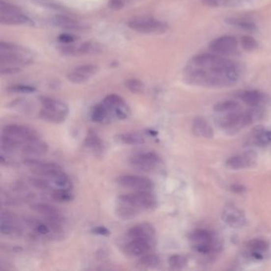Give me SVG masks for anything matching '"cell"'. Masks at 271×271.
<instances>
[{"label":"cell","instance_id":"obj_1","mask_svg":"<svg viewBox=\"0 0 271 271\" xmlns=\"http://www.w3.org/2000/svg\"><path fill=\"white\" fill-rule=\"evenodd\" d=\"M38 132L28 126L21 124H7L2 131V150L7 153H12L15 150H20L27 142L38 139Z\"/></svg>","mask_w":271,"mask_h":271},{"label":"cell","instance_id":"obj_2","mask_svg":"<svg viewBox=\"0 0 271 271\" xmlns=\"http://www.w3.org/2000/svg\"><path fill=\"white\" fill-rule=\"evenodd\" d=\"M31 51L11 42H0V65L1 67H22L33 63Z\"/></svg>","mask_w":271,"mask_h":271},{"label":"cell","instance_id":"obj_3","mask_svg":"<svg viewBox=\"0 0 271 271\" xmlns=\"http://www.w3.org/2000/svg\"><path fill=\"white\" fill-rule=\"evenodd\" d=\"M40 102L42 105L38 115L40 119L54 124H60L65 121L69 109L65 102L48 96L40 97Z\"/></svg>","mask_w":271,"mask_h":271},{"label":"cell","instance_id":"obj_4","mask_svg":"<svg viewBox=\"0 0 271 271\" xmlns=\"http://www.w3.org/2000/svg\"><path fill=\"white\" fill-rule=\"evenodd\" d=\"M261 115V112L258 108H254L250 111H232L227 113L226 116L218 119L217 124L225 130L227 132H237L242 128H246L251 123H254Z\"/></svg>","mask_w":271,"mask_h":271},{"label":"cell","instance_id":"obj_5","mask_svg":"<svg viewBox=\"0 0 271 271\" xmlns=\"http://www.w3.org/2000/svg\"><path fill=\"white\" fill-rule=\"evenodd\" d=\"M0 22L3 25H34L33 20L24 14L19 6L11 4L4 0L0 1Z\"/></svg>","mask_w":271,"mask_h":271},{"label":"cell","instance_id":"obj_6","mask_svg":"<svg viewBox=\"0 0 271 271\" xmlns=\"http://www.w3.org/2000/svg\"><path fill=\"white\" fill-rule=\"evenodd\" d=\"M128 26L134 31L144 34H162L169 29L165 22L148 16L134 18L128 22Z\"/></svg>","mask_w":271,"mask_h":271},{"label":"cell","instance_id":"obj_7","mask_svg":"<svg viewBox=\"0 0 271 271\" xmlns=\"http://www.w3.org/2000/svg\"><path fill=\"white\" fill-rule=\"evenodd\" d=\"M118 200L127 203L140 213L155 209L158 205L156 197L150 191H136L132 193L124 194Z\"/></svg>","mask_w":271,"mask_h":271},{"label":"cell","instance_id":"obj_8","mask_svg":"<svg viewBox=\"0 0 271 271\" xmlns=\"http://www.w3.org/2000/svg\"><path fill=\"white\" fill-rule=\"evenodd\" d=\"M130 164L138 171L152 173L159 168L161 159L155 152L139 153L131 158Z\"/></svg>","mask_w":271,"mask_h":271},{"label":"cell","instance_id":"obj_9","mask_svg":"<svg viewBox=\"0 0 271 271\" xmlns=\"http://www.w3.org/2000/svg\"><path fill=\"white\" fill-rule=\"evenodd\" d=\"M103 103L108 109L111 116L123 120L131 115V108L125 100L119 95H108L104 99Z\"/></svg>","mask_w":271,"mask_h":271},{"label":"cell","instance_id":"obj_10","mask_svg":"<svg viewBox=\"0 0 271 271\" xmlns=\"http://www.w3.org/2000/svg\"><path fill=\"white\" fill-rule=\"evenodd\" d=\"M24 164L29 167L33 173L45 177L47 180L51 179L57 173L62 171V168L54 163H47L29 159L24 160Z\"/></svg>","mask_w":271,"mask_h":271},{"label":"cell","instance_id":"obj_11","mask_svg":"<svg viewBox=\"0 0 271 271\" xmlns=\"http://www.w3.org/2000/svg\"><path fill=\"white\" fill-rule=\"evenodd\" d=\"M116 183L123 188L134 191H151L154 184L148 177L138 175H123L118 177Z\"/></svg>","mask_w":271,"mask_h":271},{"label":"cell","instance_id":"obj_12","mask_svg":"<svg viewBox=\"0 0 271 271\" xmlns=\"http://www.w3.org/2000/svg\"><path fill=\"white\" fill-rule=\"evenodd\" d=\"M238 46V40L236 39L234 36H221L211 42L209 45V50L211 52L217 54L227 56L236 52Z\"/></svg>","mask_w":271,"mask_h":271},{"label":"cell","instance_id":"obj_13","mask_svg":"<svg viewBox=\"0 0 271 271\" xmlns=\"http://www.w3.org/2000/svg\"><path fill=\"white\" fill-rule=\"evenodd\" d=\"M99 68L95 65L87 64L77 66L67 74V79L73 83H83L98 73Z\"/></svg>","mask_w":271,"mask_h":271},{"label":"cell","instance_id":"obj_14","mask_svg":"<svg viewBox=\"0 0 271 271\" xmlns=\"http://www.w3.org/2000/svg\"><path fill=\"white\" fill-rule=\"evenodd\" d=\"M222 219L227 225L233 228H240L246 225V217L242 211L232 204L226 205L222 213Z\"/></svg>","mask_w":271,"mask_h":271},{"label":"cell","instance_id":"obj_15","mask_svg":"<svg viewBox=\"0 0 271 271\" xmlns=\"http://www.w3.org/2000/svg\"><path fill=\"white\" fill-rule=\"evenodd\" d=\"M156 231L150 223H138L128 232L129 240H145L155 244Z\"/></svg>","mask_w":271,"mask_h":271},{"label":"cell","instance_id":"obj_16","mask_svg":"<svg viewBox=\"0 0 271 271\" xmlns=\"http://www.w3.org/2000/svg\"><path fill=\"white\" fill-rule=\"evenodd\" d=\"M239 98L242 100L245 105L251 107L253 108H258L264 106L270 102L269 96L259 90H246L240 92Z\"/></svg>","mask_w":271,"mask_h":271},{"label":"cell","instance_id":"obj_17","mask_svg":"<svg viewBox=\"0 0 271 271\" xmlns=\"http://www.w3.org/2000/svg\"><path fill=\"white\" fill-rule=\"evenodd\" d=\"M257 155L253 151H247L241 155H234L226 161V166L231 169H244L256 163Z\"/></svg>","mask_w":271,"mask_h":271},{"label":"cell","instance_id":"obj_18","mask_svg":"<svg viewBox=\"0 0 271 271\" xmlns=\"http://www.w3.org/2000/svg\"><path fill=\"white\" fill-rule=\"evenodd\" d=\"M154 243L145 240H130L124 245V252L129 256L141 257L150 252Z\"/></svg>","mask_w":271,"mask_h":271},{"label":"cell","instance_id":"obj_19","mask_svg":"<svg viewBox=\"0 0 271 271\" xmlns=\"http://www.w3.org/2000/svg\"><path fill=\"white\" fill-rule=\"evenodd\" d=\"M0 231L4 236L19 235L21 233V228L17 223V218L14 213H10L8 211L2 212Z\"/></svg>","mask_w":271,"mask_h":271},{"label":"cell","instance_id":"obj_20","mask_svg":"<svg viewBox=\"0 0 271 271\" xmlns=\"http://www.w3.org/2000/svg\"><path fill=\"white\" fill-rule=\"evenodd\" d=\"M48 150L49 146L47 143L43 142L40 138L27 142L20 149L23 155H27V156L43 155L48 152Z\"/></svg>","mask_w":271,"mask_h":271},{"label":"cell","instance_id":"obj_21","mask_svg":"<svg viewBox=\"0 0 271 271\" xmlns=\"http://www.w3.org/2000/svg\"><path fill=\"white\" fill-rule=\"evenodd\" d=\"M51 22L53 25L56 26L57 27L69 29V30H82L87 28L86 26L80 23L77 19H73L66 15H56L53 18Z\"/></svg>","mask_w":271,"mask_h":271},{"label":"cell","instance_id":"obj_22","mask_svg":"<svg viewBox=\"0 0 271 271\" xmlns=\"http://www.w3.org/2000/svg\"><path fill=\"white\" fill-rule=\"evenodd\" d=\"M192 131L195 136L200 138H212L214 136L213 128L203 117H196L193 119Z\"/></svg>","mask_w":271,"mask_h":271},{"label":"cell","instance_id":"obj_23","mask_svg":"<svg viewBox=\"0 0 271 271\" xmlns=\"http://www.w3.org/2000/svg\"><path fill=\"white\" fill-rule=\"evenodd\" d=\"M84 146L92 150V152L96 155H101L105 150V145L102 139L92 131H89L86 136Z\"/></svg>","mask_w":271,"mask_h":271},{"label":"cell","instance_id":"obj_24","mask_svg":"<svg viewBox=\"0 0 271 271\" xmlns=\"http://www.w3.org/2000/svg\"><path fill=\"white\" fill-rule=\"evenodd\" d=\"M31 209L33 212L38 213L40 215L43 216L46 219H54L61 217V213L59 209H56L54 205L49 204H35L32 205Z\"/></svg>","mask_w":271,"mask_h":271},{"label":"cell","instance_id":"obj_25","mask_svg":"<svg viewBox=\"0 0 271 271\" xmlns=\"http://www.w3.org/2000/svg\"><path fill=\"white\" fill-rule=\"evenodd\" d=\"M115 212H116L117 217L123 220L135 219L141 213L138 210L134 209L133 207L128 205L127 203L122 202L120 200H118Z\"/></svg>","mask_w":271,"mask_h":271},{"label":"cell","instance_id":"obj_26","mask_svg":"<svg viewBox=\"0 0 271 271\" xmlns=\"http://www.w3.org/2000/svg\"><path fill=\"white\" fill-rule=\"evenodd\" d=\"M217 240L215 234L207 229H196L190 235V240L193 244L213 242Z\"/></svg>","mask_w":271,"mask_h":271},{"label":"cell","instance_id":"obj_27","mask_svg":"<svg viewBox=\"0 0 271 271\" xmlns=\"http://www.w3.org/2000/svg\"><path fill=\"white\" fill-rule=\"evenodd\" d=\"M110 116L111 115L109 113L108 109L103 102L97 104L93 107L90 115L92 121L97 123L106 122Z\"/></svg>","mask_w":271,"mask_h":271},{"label":"cell","instance_id":"obj_28","mask_svg":"<svg viewBox=\"0 0 271 271\" xmlns=\"http://www.w3.org/2000/svg\"><path fill=\"white\" fill-rule=\"evenodd\" d=\"M226 23L228 25L232 26L234 27L246 30V31L253 32L257 29L256 25L252 21L248 19H243V18H236L231 17L225 19Z\"/></svg>","mask_w":271,"mask_h":271},{"label":"cell","instance_id":"obj_29","mask_svg":"<svg viewBox=\"0 0 271 271\" xmlns=\"http://www.w3.org/2000/svg\"><path fill=\"white\" fill-rule=\"evenodd\" d=\"M102 45H100L98 42H86L80 46H76V52L77 55L83 54H96L102 52Z\"/></svg>","mask_w":271,"mask_h":271},{"label":"cell","instance_id":"obj_30","mask_svg":"<svg viewBox=\"0 0 271 271\" xmlns=\"http://www.w3.org/2000/svg\"><path fill=\"white\" fill-rule=\"evenodd\" d=\"M248 0H202L204 4L212 7H238Z\"/></svg>","mask_w":271,"mask_h":271},{"label":"cell","instance_id":"obj_31","mask_svg":"<svg viewBox=\"0 0 271 271\" xmlns=\"http://www.w3.org/2000/svg\"><path fill=\"white\" fill-rule=\"evenodd\" d=\"M118 139L122 143L127 145H142L145 142L143 136L138 132H128L118 136Z\"/></svg>","mask_w":271,"mask_h":271},{"label":"cell","instance_id":"obj_32","mask_svg":"<svg viewBox=\"0 0 271 271\" xmlns=\"http://www.w3.org/2000/svg\"><path fill=\"white\" fill-rule=\"evenodd\" d=\"M247 247L251 254L263 255V253H266L269 250V244L266 240L262 239H254L248 243Z\"/></svg>","mask_w":271,"mask_h":271},{"label":"cell","instance_id":"obj_33","mask_svg":"<svg viewBox=\"0 0 271 271\" xmlns=\"http://www.w3.org/2000/svg\"><path fill=\"white\" fill-rule=\"evenodd\" d=\"M52 199L56 202H70L74 199V196L72 193V190H64V189H55L53 190Z\"/></svg>","mask_w":271,"mask_h":271},{"label":"cell","instance_id":"obj_34","mask_svg":"<svg viewBox=\"0 0 271 271\" xmlns=\"http://www.w3.org/2000/svg\"><path fill=\"white\" fill-rule=\"evenodd\" d=\"M240 108V105L235 100H225L215 105L214 111L218 113H230L236 111Z\"/></svg>","mask_w":271,"mask_h":271},{"label":"cell","instance_id":"obj_35","mask_svg":"<svg viewBox=\"0 0 271 271\" xmlns=\"http://www.w3.org/2000/svg\"><path fill=\"white\" fill-rule=\"evenodd\" d=\"M138 263L142 267H147V268H155V267H159L160 264V259L157 255L146 254V255L140 257Z\"/></svg>","mask_w":271,"mask_h":271},{"label":"cell","instance_id":"obj_36","mask_svg":"<svg viewBox=\"0 0 271 271\" xmlns=\"http://www.w3.org/2000/svg\"><path fill=\"white\" fill-rule=\"evenodd\" d=\"M125 86L130 92H132V93H135V94L142 93V92H143L144 88H145L144 83L140 80L136 79V78H132V79H128V81H126Z\"/></svg>","mask_w":271,"mask_h":271},{"label":"cell","instance_id":"obj_37","mask_svg":"<svg viewBox=\"0 0 271 271\" xmlns=\"http://www.w3.org/2000/svg\"><path fill=\"white\" fill-rule=\"evenodd\" d=\"M188 263L186 257L181 255H173L169 257V265L171 268L175 270L183 269Z\"/></svg>","mask_w":271,"mask_h":271},{"label":"cell","instance_id":"obj_38","mask_svg":"<svg viewBox=\"0 0 271 271\" xmlns=\"http://www.w3.org/2000/svg\"><path fill=\"white\" fill-rule=\"evenodd\" d=\"M240 43L243 48L247 51H253L259 47V43L255 38L249 35H244L240 38Z\"/></svg>","mask_w":271,"mask_h":271},{"label":"cell","instance_id":"obj_39","mask_svg":"<svg viewBox=\"0 0 271 271\" xmlns=\"http://www.w3.org/2000/svg\"><path fill=\"white\" fill-rule=\"evenodd\" d=\"M9 92L13 93H21V94H31L37 91L33 86L27 84H15L8 88Z\"/></svg>","mask_w":271,"mask_h":271},{"label":"cell","instance_id":"obj_40","mask_svg":"<svg viewBox=\"0 0 271 271\" xmlns=\"http://www.w3.org/2000/svg\"><path fill=\"white\" fill-rule=\"evenodd\" d=\"M78 38V36L74 35L73 33H61L58 37L59 42L62 44H73Z\"/></svg>","mask_w":271,"mask_h":271},{"label":"cell","instance_id":"obj_41","mask_svg":"<svg viewBox=\"0 0 271 271\" xmlns=\"http://www.w3.org/2000/svg\"><path fill=\"white\" fill-rule=\"evenodd\" d=\"M92 232L101 236H108L111 235V232L104 226H98V227H94L93 229H92Z\"/></svg>","mask_w":271,"mask_h":271},{"label":"cell","instance_id":"obj_42","mask_svg":"<svg viewBox=\"0 0 271 271\" xmlns=\"http://www.w3.org/2000/svg\"><path fill=\"white\" fill-rule=\"evenodd\" d=\"M126 5L122 2L121 0H109L108 7L109 8L115 10V11H118V10H121Z\"/></svg>","mask_w":271,"mask_h":271},{"label":"cell","instance_id":"obj_43","mask_svg":"<svg viewBox=\"0 0 271 271\" xmlns=\"http://www.w3.org/2000/svg\"><path fill=\"white\" fill-rule=\"evenodd\" d=\"M232 190L236 193H242L245 191V188L241 185H233L232 186Z\"/></svg>","mask_w":271,"mask_h":271},{"label":"cell","instance_id":"obj_44","mask_svg":"<svg viewBox=\"0 0 271 271\" xmlns=\"http://www.w3.org/2000/svg\"><path fill=\"white\" fill-rule=\"evenodd\" d=\"M122 2L124 3V4H127V3H129V2H134V1H136V0H121Z\"/></svg>","mask_w":271,"mask_h":271},{"label":"cell","instance_id":"obj_45","mask_svg":"<svg viewBox=\"0 0 271 271\" xmlns=\"http://www.w3.org/2000/svg\"><path fill=\"white\" fill-rule=\"evenodd\" d=\"M267 136L269 138L270 142H271V131H267Z\"/></svg>","mask_w":271,"mask_h":271}]
</instances>
